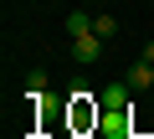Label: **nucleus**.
<instances>
[{"mask_svg":"<svg viewBox=\"0 0 154 139\" xmlns=\"http://www.w3.org/2000/svg\"><path fill=\"white\" fill-rule=\"evenodd\" d=\"M93 31V11H67V36H88Z\"/></svg>","mask_w":154,"mask_h":139,"instance_id":"obj_5","label":"nucleus"},{"mask_svg":"<svg viewBox=\"0 0 154 139\" xmlns=\"http://www.w3.org/2000/svg\"><path fill=\"white\" fill-rule=\"evenodd\" d=\"M93 31H98L103 41H113V36H118V16H93Z\"/></svg>","mask_w":154,"mask_h":139,"instance_id":"obj_7","label":"nucleus"},{"mask_svg":"<svg viewBox=\"0 0 154 139\" xmlns=\"http://www.w3.org/2000/svg\"><path fill=\"white\" fill-rule=\"evenodd\" d=\"M98 57H103V36H98V31L72 36V62H82V67H88V62H98Z\"/></svg>","mask_w":154,"mask_h":139,"instance_id":"obj_1","label":"nucleus"},{"mask_svg":"<svg viewBox=\"0 0 154 139\" xmlns=\"http://www.w3.org/2000/svg\"><path fill=\"white\" fill-rule=\"evenodd\" d=\"M26 93L31 98H46V67H31V72H26Z\"/></svg>","mask_w":154,"mask_h":139,"instance_id":"obj_6","label":"nucleus"},{"mask_svg":"<svg viewBox=\"0 0 154 139\" xmlns=\"http://www.w3.org/2000/svg\"><path fill=\"white\" fill-rule=\"evenodd\" d=\"M123 83H128L134 93H149V88H154V62H144V57H139V62L128 67V77H123Z\"/></svg>","mask_w":154,"mask_h":139,"instance_id":"obj_3","label":"nucleus"},{"mask_svg":"<svg viewBox=\"0 0 154 139\" xmlns=\"http://www.w3.org/2000/svg\"><path fill=\"white\" fill-rule=\"evenodd\" d=\"M139 57H144V62H154V41H144V52H139Z\"/></svg>","mask_w":154,"mask_h":139,"instance_id":"obj_8","label":"nucleus"},{"mask_svg":"<svg viewBox=\"0 0 154 139\" xmlns=\"http://www.w3.org/2000/svg\"><path fill=\"white\" fill-rule=\"evenodd\" d=\"M98 129H103L108 139H128V108H103Z\"/></svg>","mask_w":154,"mask_h":139,"instance_id":"obj_2","label":"nucleus"},{"mask_svg":"<svg viewBox=\"0 0 154 139\" xmlns=\"http://www.w3.org/2000/svg\"><path fill=\"white\" fill-rule=\"evenodd\" d=\"M98 98H103V108H128V98H134V88H128V83H108V88H103Z\"/></svg>","mask_w":154,"mask_h":139,"instance_id":"obj_4","label":"nucleus"}]
</instances>
